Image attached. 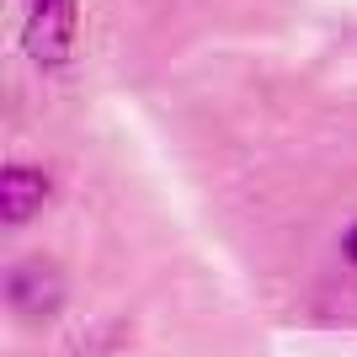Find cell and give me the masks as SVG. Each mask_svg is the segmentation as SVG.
<instances>
[{
	"label": "cell",
	"instance_id": "1",
	"mask_svg": "<svg viewBox=\"0 0 357 357\" xmlns=\"http://www.w3.org/2000/svg\"><path fill=\"white\" fill-rule=\"evenodd\" d=\"M0 294H6V310L22 326H48L70 304V278H64V267L54 256L32 251V256H16L11 267L0 272Z\"/></svg>",
	"mask_w": 357,
	"mask_h": 357
},
{
	"label": "cell",
	"instance_id": "2",
	"mask_svg": "<svg viewBox=\"0 0 357 357\" xmlns=\"http://www.w3.org/2000/svg\"><path fill=\"white\" fill-rule=\"evenodd\" d=\"M75 16L80 6L75 0H22V38H27L32 64L43 70H59L75 48Z\"/></svg>",
	"mask_w": 357,
	"mask_h": 357
},
{
	"label": "cell",
	"instance_id": "3",
	"mask_svg": "<svg viewBox=\"0 0 357 357\" xmlns=\"http://www.w3.org/2000/svg\"><path fill=\"white\" fill-rule=\"evenodd\" d=\"M48 203H54V176H48L43 165L11 160L6 171H0V224H6V229L32 224Z\"/></svg>",
	"mask_w": 357,
	"mask_h": 357
},
{
	"label": "cell",
	"instance_id": "4",
	"mask_svg": "<svg viewBox=\"0 0 357 357\" xmlns=\"http://www.w3.org/2000/svg\"><path fill=\"white\" fill-rule=\"evenodd\" d=\"M336 251H342V261H347V267L357 272V219H352V224L342 229V240H336Z\"/></svg>",
	"mask_w": 357,
	"mask_h": 357
}]
</instances>
